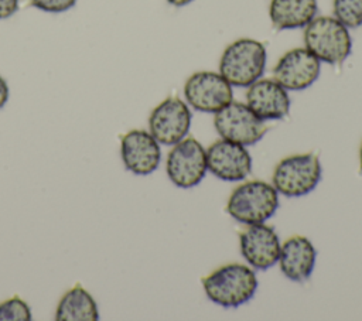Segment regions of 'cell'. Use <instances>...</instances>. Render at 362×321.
I'll use <instances>...</instances> for the list:
<instances>
[{
    "label": "cell",
    "mask_w": 362,
    "mask_h": 321,
    "mask_svg": "<svg viewBox=\"0 0 362 321\" xmlns=\"http://www.w3.org/2000/svg\"><path fill=\"white\" fill-rule=\"evenodd\" d=\"M206 297L225 308L247 303L257 290L255 272L242 263H228L202 279Z\"/></svg>",
    "instance_id": "1"
},
{
    "label": "cell",
    "mask_w": 362,
    "mask_h": 321,
    "mask_svg": "<svg viewBox=\"0 0 362 321\" xmlns=\"http://www.w3.org/2000/svg\"><path fill=\"white\" fill-rule=\"evenodd\" d=\"M267 52L264 45L253 38H239L229 44L219 61V74L238 88H247L264 74Z\"/></svg>",
    "instance_id": "2"
},
{
    "label": "cell",
    "mask_w": 362,
    "mask_h": 321,
    "mask_svg": "<svg viewBox=\"0 0 362 321\" xmlns=\"http://www.w3.org/2000/svg\"><path fill=\"white\" fill-rule=\"evenodd\" d=\"M304 47L320 62L339 65L351 54L352 38L348 27L334 16H315L304 27Z\"/></svg>",
    "instance_id": "3"
},
{
    "label": "cell",
    "mask_w": 362,
    "mask_h": 321,
    "mask_svg": "<svg viewBox=\"0 0 362 321\" xmlns=\"http://www.w3.org/2000/svg\"><path fill=\"white\" fill-rule=\"evenodd\" d=\"M279 208V192L273 184L252 180L236 187L226 205L228 214L245 225L263 223Z\"/></svg>",
    "instance_id": "4"
},
{
    "label": "cell",
    "mask_w": 362,
    "mask_h": 321,
    "mask_svg": "<svg viewBox=\"0 0 362 321\" xmlns=\"http://www.w3.org/2000/svg\"><path fill=\"white\" fill-rule=\"evenodd\" d=\"M321 175L320 158L313 153H304L280 160L272 181L279 194L296 198L310 194L318 185Z\"/></svg>",
    "instance_id": "5"
},
{
    "label": "cell",
    "mask_w": 362,
    "mask_h": 321,
    "mask_svg": "<svg viewBox=\"0 0 362 321\" xmlns=\"http://www.w3.org/2000/svg\"><path fill=\"white\" fill-rule=\"evenodd\" d=\"M165 170L170 181L180 188L188 189L198 185L205 177L206 150L194 137H185L175 143L165 161Z\"/></svg>",
    "instance_id": "6"
},
{
    "label": "cell",
    "mask_w": 362,
    "mask_h": 321,
    "mask_svg": "<svg viewBox=\"0 0 362 321\" xmlns=\"http://www.w3.org/2000/svg\"><path fill=\"white\" fill-rule=\"evenodd\" d=\"M214 124L222 139L243 146L257 143L267 132L264 120L259 119L246 103L235 100L215 113Z\"/></svg>",
    "instance_id": "7"
},
{
    "label": "cell",
    "mask_w": 362,
    "mask_h": 321,
    "mask_svg": "<svg viewBox=\"0 0 362 321\" xmlns=\"http://www.w3.org/2000/svg\"><path fill=\"white\" fill-rule=\"evenodd\" d=\"M184 96L192 109L216 113L233 100V91L219 72L199 71L185 81Z\"/></svg>",
    "instance_id": "8"
},
{
    "label": "cell",
    "mask_w": 362,
    "mask_h": 321,
    "mask_svg": "<svg viewBox=\"0 0 362 321\" xmlns=\"http://www.w3.org/2000/svg\"><path fill=\"white\" fill-rule=\"evenodd\" d=\"M191 126V110L180 98H167L150 113L148 132L164 146H174L187 137Z\"/></svg>",
    "instance_id": "9"
},
{
    "label": "cell",
    "mask_w": 362,
    "mask_h": 321,
    "mask_svg": "<svg viewBox=\"0 0 362 321\" xmlns=\"http://www.w3.org/2000/svg\"><path fill=\"white\" fill-rule=\"evenodd\" d=\"M321 62L305 48L298 47L281 55L273 68V79L287 91H303L320 76Z\"/></svg>",
    "instance_id": "10"
},
{
    "label": "cell",
    "mask_w": 362,
    "mask_h": 321,
    "mask_svg": "<svg viewBox=\"0 0 362 321\" xmlns=\"http://www.w3.org/2000/svg\"><path fill=\"white\" fill-rule=\"evenodd\" d=\"M206 167L219 180L240 181L249 175L252 158L246 146L221 139L206 148Z\"/></svg>",
    "instance_id": "11"
},
{
    "label": "cell",
    "mask_w": 362,
    "mask_h": 321,
    "mask_svg": "<svg viewBox=\"0 0 362 321\" xmlns=\"http://www.w3.org/2000/svg\"><path fill=\"white\" fill-rule=\"evenodd\" d=\"M120 156L126 170L136 175H148L160 164V143L150 132L133 129L122 136Z\"/></svg>",
    "instance_id": "12"
},
{
    "label": "cell",
    "mask_w": 362,
    "mask_h": 321,
    "mask_svg": "<svg viewBox=\"0 0 362 321\" xmlns=\"http://www.w3.org/2000/svg\"><path fill=\"white\" fill-rule=\"evenodd\" d=\"M240 253L245 260L257 270H267L279 262L280 239L276 230L263 223L247 225V229L240 233Z\"/></svg>",
    "instance_id": "13"
},
{
    "label": "cell",
    "mask_w": 362,
    "mask_h": 321,
    "mask_svg": "<svg viewBox=\"0 0 362 321\" xmlns=\"http://www.w3.org/2000/svg\"><path fill=\"white\" fill-rule=\"evenodd\" d=\"M246 105L262 120L283 119L290 110V98L273 78H260L246 91Z\"/></svg>",
    "instance_id": "14"
},
{
    "label": "cell",
    "mask_w": 362,
    "mask_h": 321,
    "mask_svg": "<svg viewBox=\"0 0 362 321\" xmlns=\"http://www.w3.org/2000/svg\"><path fill=\"white\" fill-rule=\"evenodd\" d=\"M317 250L311 240L301 235H294L284 240L280 247L279 266L281 273L291 281H305L315 266Z\"/></svg>",
    "instance_id": "15"
},
{
    "label": "cell",
    "mask_w": 362,
    "mask_h": 321,
    "mask_svg": "<svg viewBox=\"0 0 362 321\" xmlns=\"http://www.w3.org/2000/svg\"><path fill=\"white\" fill-rule=\"evenodd\" d=\"M318 11L317 0H270L269 16L277 30L305 27Z\"/></svg>",
    "instance_id": "16"
},
{
    "label": "cell",
    "mask_w": 362,
    "mask_h": 321,
    "mask_svg": "<svg viewBox=\"0 0 362 321\" xmlns=\"http://www.w3.org/2000/svg\"><path fill=\"white\" fill-rule=\"evenodd\" d=\"M57 321H98L99 313L93 297L76 283L59 300L57 311Z\"/></svg>",
    "instance_id": "17"
},
{
    "label": "cell",
    "mask_w": 362,
    "mask_h": 321,
    "mask_svg": "<svg viewBox=\"0 0 362 321\" xmlns=\"http://www.w3.org/2000/svg\"><path fill=\"white\" fill-rule=\"evenodd\" d=\"M332 13L348 28L362 25V0H332Z\"/></svg>",
    "instance_id": "18"
},
{
    "label": "cell",
    "mask_w": 362,
    "mask_h": 321,
    "mask_svg": "<svg viewBox=\"0 0 362 321\" xmlns=\"http://www.w3.org/2000/svg\"><path fill=\"white\" fill-rule=\"evenodd\" d=\"M31 310L24 300L13 296L0 303V321H31Z\"/></svg>",
    "instance_id": "19"
},
{
    "label": "cell",
    "mask_w": 362,
    "mask_h": 321,
    "mask_svg": "<svg viewBox=\"0 0 362 321\" xmlns=\"http://www.w3.org/2000/svg\"><path fill=\"white\" fill-rule=\"evenodd\" d=\"M33 7L47 13H62L74 7L76 0H27Z\"/></svg>",
    "instance_id": "20"
},
{
    "label": "cell",
    "mask_w": 362,
    "mask_h": 321,
    "mask_svg": "<svg viewBox=\"0 0 362 321\" xmlns=\"http://www.w3.org/2000/svg\"><path fill=\"white\" fill-rule=\"evenodd\" d=\"M18 8V0H0V20L8 18Z\"/></svg>",
    "instance_id": "21"
},
{
    "label": "cell",
    "mask_w": 362,
    "mask_h": 321,
    "mask_svg": "<svg viewBox=\"0 0 362 321\" xmlns=\"http://www.w3.org/2000/svg\"><path fill=\"white\" fill-rule=\"evenodd\" d=\"M7 99H8V86L6 81L0 76V109L6 105Z\"/></svg>",
    "instance_id": "22"
},
{
    "label": "cell",
    "mask_w": 362,
    "mask_h": 321,
    "mask_svg": "<svg viewBox=\"0 0 362 321\" xmlns=\"http://www.w3.org/2000/svg\"><path fill=\"white\" fill-rule=\"evenodd\" d=\"M170 4L175 6V7H182V6H187L189 4L192 0H167Z\"/></svg>",
    "instance_id": "23"
},
{
    "label": "cell",
    "mask_w": 362,
    "mask_h": 321,
    "mask_svg": "<svg viewBox=\"0 0 362 321\" xmlns=\"http://www.w3.org/2000/svg\"><path fill=\"white\" fill-rule=\"evenodd\" d=\"M359 163H361V171H362V144H361V148H359Z\"/></svg>",
    "instance_id": "24"
}]
</instances>
